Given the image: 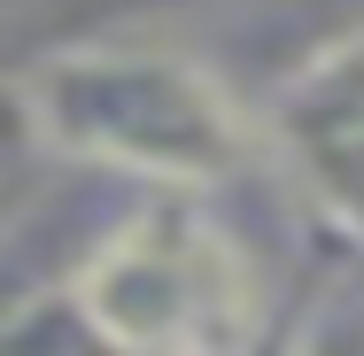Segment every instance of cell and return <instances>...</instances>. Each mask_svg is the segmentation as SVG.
Here are the masks:
<instances>
[{
  "label": "cell",
  "instance_id": "cell-1",
  "mask_svg": "<svg viewBox=\"0 0 364 356\" xmlns=\"http://www.w3.org/2000/svg\"><path fill=\"white\" fill-rule=\"evenodd\" d=\"M16 101L47 155L155 186H218L264 140L202 63L163 47H55L23 63Z\"/></svg>",
  "mask_w": 364,
  "mask_h": 356
},
{
  "label": "cell",
  "instance_id": "cell-2",
  "mask_svg": "<svg viewBox=\"0 0 364 356\" xmlns=\"http://www.w3.org/2000/svg\"><path fill=\"white\" fill-rule=\"evenodd\" d=\"M93 341L140 356H225L256 333V271L194 210H147L117 225L70 279Z\"/></svg>",
  "mask_w": 364,
  "mask_h": 356
},
{
  "label": "cell",
  "instance_id": "cell-3",
  "mask_svg": "<svg viewBox=\"0 0 364 356\" xmlns=\"http://www.w3.org/2000/svg\"><path fill=\"white\" fill-rule=\"evenodd\" d=\"M256 132L287 163L294 194L364 248V31L326 39L302 70L279 77Z\"/></svg>",
  "mask_w": 364,
  "mask_h": 356
}]
</instances>
